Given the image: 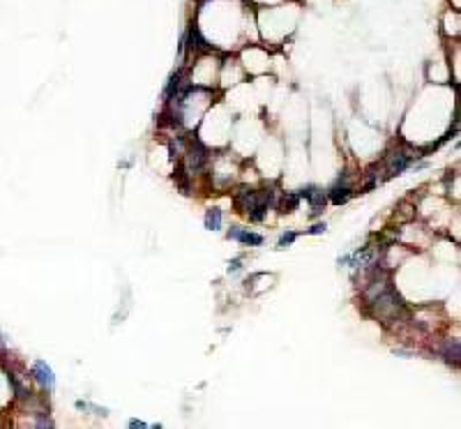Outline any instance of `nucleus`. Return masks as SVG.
<instances>
[{"instance_id":"obj_2","label":"nucleus","mask_w":461,"mask_h":429,"mask_svg":"<svg viewBox=\"0 0 461 429\" xmlns=\"http://www.w3.org/2000/svg\"><path fill=\"white\" fill-rule=\"evenodd\" d=\"M33 374H35V378L42 383V386H46V388L55 386V376H53L51 367H49L46 362H42V360H37L35 365H33Z\"/></svg>"},{"instance_id":"obj_10","label":"nucleus","mask_w":461,"mask_h":429,"mask_svg":"<svg viewBox=\"0 0 461 429\" xmlns=\"http://www.w3.org/2000/svg\"><path fill=\"white\" fill-rule=\"evenodd\" d=\"M293 240H295V233H284V236H281V240H279V247H281V249H286Z\"/></svg>"},{"instance_id":"obj_12","label":"nucleus","mask_w":461,"mask_h":429,"mask_svg":"<svg viewBox=\"0 0 461 429\" xmlns=\"http://www.w3.org/2000/svg\"><path fill=\"white\" fill-rule=\"evenodd\" d=\"M238 270H240V259H235V261L228 265V272H238Z\"/></svg>"},{"instance_id":"obj_9","label":"nucleus","mask_w":461,"mask_h":429,"mask_svg":"<svg viewBox=\"0 0 461 429\" xmlns=\"http://www.w3.org/2000/svg\"><path fill=\"white\" fill-rule=\"evenodd\" d=\"M445 358H447V360H457V358H459V342L447 344V351H445Z\"/></svg>"},{"instance_id":"obj_5","label":"nucleus","mask_w":461,"mask_h":429,"mask_svg":"<svg viewBox=\"0 0 461 429\" xmlns=\"http://www.w3.org/2000/svg\"><path fill=\"white\" fill-rule=\"evenodd\" d=\"M348 196H350V187H348L346 183L341 185V180H339V185H334V187H332V192H330L332 203H337V205H341V203L346 201Z\"/></svg>"},{"instance_id":"obj_8","label":"nucleus","mask_w":461,"mask_h":429,"mask_svg":"<svg viewBox=\"0 0 461 429\" xmlns=\"http://www.w3.org/2000/svg\"><path fill=\"white\" fill-rule=\"evenodd\" d=\"M300 203V194H286L284 201L279 203V212H293Z\"/></svg>"},{"instance_id":"obj_11","label":"nucleus","mask_w":461,"mask_h":429,"mask_svg":"<svg viewBox=\"0 0 461 429\" xmlns=\"http://www.w3.org/2000/svg\"><path fill=\"white\" fill-rule=\"evenodd\" d=\"M325 228H328V224H325V222H321V224H316V226L309 228V233H323Z\"/></svg>"},{"instance_id":"obj_1","label":"nucleus","mask_w":461,"mask_h":429,"mask_svg":"<svg viewBox=\"0 0 461 429\" xmlns=\"http://www.w3.org/2000/svg\"><path fill=\"white\" fill-rule=\"evenodd\" d=\"M205 162H208V150L203 148V143H199V141H194L192 150H189V155H187V167H189V171H201V168L205 167Z\"/></svg>"},{"instance_id":"obj_3","label":"nucleus","mask_w":461,"mask_h":429,"mask_svg":"<svg viewBox=\"0 0 461 429\" xmlns=\"http://www.w3.org/2000/svg\"><path fill=\"white\" fill-rule=\"evenodd\" d=\"M410 164V157L408 155H404V152H392L390 157H387V173L390 175H397L401 173L404 168Z\"/></svg>"},{"instance_id":"obj_6","label":"nucleus","mask_w":461,"mask_h":429,"mask_svg":"<svg viewBox=\"0 0 461 429\" xmlns=\"http://www.w3.org/2000/svg\"><path fill=\"white\" fill-rule=\"evenodd\" d=\"M309 201H312V215H321V210L325 208L328 199H325V194H323V192L313 189V192L309 194Z\"/></svg>"},{"instance_id":"obj_4","label":"nucleus","mask_w":461,"mask_h":429,"mask_svg":"<svg viewBox=\"0 0 461 429\" xmlns=\"http://www.w3.org/2000/svg\"><path fill=\"white\" fill-rule=\"evenodd\" d=\"M228 238L240 240V242H247V245H263V236L249 233V231H240V228H231V231H228Z\"/></svg>"},{"instance_id":"obj_13","label":"nucleus","mask_w":461,"mask_h":429,"mask_svg":"<svg viewBox=\"0 0 461 429\" xmlns=\"http://www.w3.org/2000/svg\"><path fill=\"white\" fill-rule=\"evenodd\" d=\"M129 427H146V425H143L141 420H131V422H129Z\"/></svg>"},{"instance_id":"obj_7","label":"nucleus","mask_w":461,"mask_h":429,"mask_svg":"<svg viewBox=\"0 0 461 429\" xmlns=\"http://www.w3.org/2000/svg\"><path fill=\"white\" fill-rule=\"evenodd\" d=\"M219 226H221V210L219 208H210L208 215H205V228L217 231Z\"/></svg>"}]
</instances>
